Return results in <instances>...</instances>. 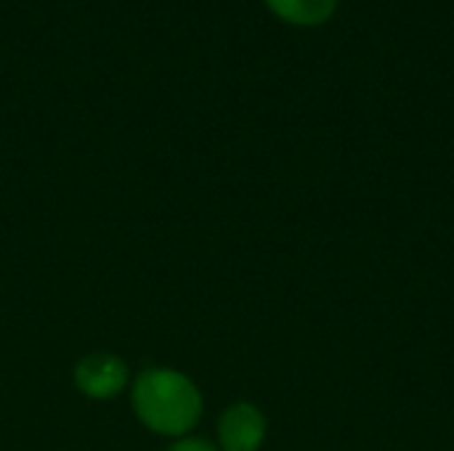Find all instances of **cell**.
I'll return each mask as SVG.
<instances>
[{
	"label": "cell",
	"mask_w": 454,
	"mask_h": 451,
	"mask_svg": "<svg viewBox=\"0 0 454 451\" xmlns=\"http://www.w3.org/2000/svg\"><path fill=\"white\" fill-rule=\"evenodd\" d=\"M130 401L141 425L168 439H184L202 415V393L192 377L165 367L141 372Z\"/></svg>",
	"instance_id": "cell-1"
},
{
	"label": "cell",
	"mask_w": 454,
	"mask_h": 451,
	"mask_svg": "<svg viewBox=\"0 0 454 451\" xmlns=\"http://www.w3.org/2000/svg\"><path fill=\"white\" fill-rule=\"evenodd\" d=\"M74 385L93 401H106L128 388V367L114 354H90L74 367Z\"/></svg>",
	"instance_id": "cell-2"
},
{
	"label": "cell",
	"mask_w": 454,
	"mask_h": 451,
	"mask_svg": "<svg viewBox=\"0 0 454 451\" xmlns=\"http://www.w3.org/2000/svg\"><path fill=\"white\" fill-rule=\"evenodd\" d=\"M266 441V417L255 404L237 401L218 417V449L258 451Z\"/></svg>",
	"instance_id": "cell-3"
},
{
	"label": "cell",
	"mask_w": 454,
	"mask_h": 451,
	"mask_svg": "<svg viewBox=\"0 0 454 451\" xmlns=\"http://www.w3.org/2000/svg\"><path fill=\"white\" fill-rule=\"evenodd\" d=\"M266 5L287 24L317 27L335 13L338 0H266Z\"/></svg>",
	"instance_id": "cell-4"
},
{
	"label": "cell",
	"mask_w": 454,
	"mask_h": 451,
	"mask_svg": "<svg viewBox=\"0 0 454 451\" xmlns=\"http://www.w3.org/2000/svg\"><path fill=\"white\" fill-rule=\"evenodd\" d=\"M168 451H221L215 449L213 444H207V441H202V439H178L173 447Z\"/></svg>",
	"instance_id": "cell-5"
}]
</instances>
